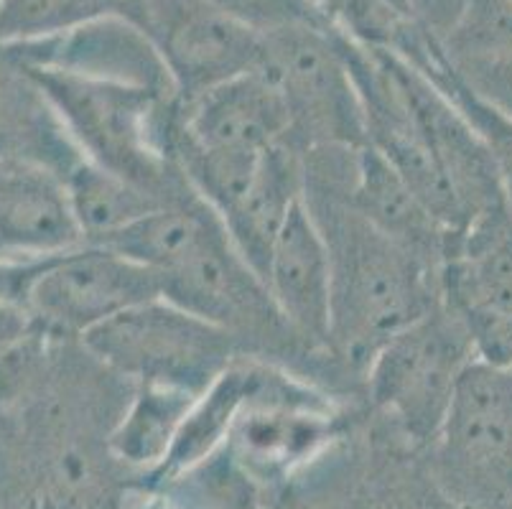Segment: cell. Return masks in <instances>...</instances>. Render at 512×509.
<instances>
[{
  "instance_id": "30bf717a",
  "label": "cell",
  "mask_w": 512,
  "mask_h": 509,
  "mask_svg": "<svg viewBox=\"0 0 512 509\" xmlns=\"http://www.w3.org/2000/svg\"><path fill=\"white\" fill-rule=\"evenodd\" d=\"M263 283L293 334L314 352L337 357L332 352V265L304 199L283 224Z\"/></svg>"
},
{
  "instance_id": "9c48e42d",
  "label": "cell",
  "mask_w": 512,
  "mask_h": 509,
  "mask_svg": "<svg viewBox=\"0 0 512 509\" xmlns=\"http://www.w3.org/2000/svg\"><path fill=\"white\" fill-rule=\"evenodd\" d=\"M16 54L31 67L176 95L151 36L128 18H102L69 34L29 41Z\"/></svg>"
},
{
  "instance_id": "8fae6325",
  "label": "cell",
  "mask_w": 512,
  "mask_h": 509,
  "mask_svg": "<svg viewBox=\"0 0 512 509\" xmlns=\"http://www.w3.org/2000/svg\"><path fill=\"white\" fill-rule=\"evenodd\" d=\"M441 298L469 326L512 319V209H484L451 237L441 265Z\"/></svg>"
},
{
  "instance_id": "d4e9b609",
  "label": "cell",
  "mask_w": 512,
  "mask_h": 509,
  "mask_svg": "<svg viewBox=\"0 0 512 509\" xmlns=\"http://www.w3.org/2000/svg\"><path fill=\"white\" fill-rule=\"evenodd\" d=\"M510 509H512V507H510Z\"/></svg>"
},
{
  "instance_id": "ffe728a7",
  "label": "cell",
  "mask_w": 512,
  "mask_h": 509,
  "mask_svg": "<svg viewBox=\"0 0 512 509\" xmlns=\"http://www.w3.org/2000/svg\"><path fill=\"white\" fill-rule=\"evenodd\" d=\"M143 3L146 0H3L0 34L41 41L102 18H128L141 26Z\"/></svg>"
},
{
  "instance_id": "8992f818",
  "label": "cell",
  "mask_w": 512,
  "mask_h": 509,
  "mask_svg": "<svg viewBox=\"0 0 512 509\" xmlns=\"http://www.w3.org/2000/svg\"><path fill=\"white\" fill-rule=\"evenodd\" d=\"M428 469L464 509L512 507V372L474 359L456 385Z\"/></svg>"
},
{
  "instance_id": "e0dca14e",
  "label": "cell",
  "mask_w": 512,
  "mask_h": 509,
  "mask_svg": "<svg viewBox=\"0 0 512 509\" xmlns=\"http://www.w3.org/2000/svg\"><path fill=\"white\" fill-rule=\"evenodd\" d=\"M265 362L253 357H240L222 372L207 390L194 400L186 413L184 426L171 446L169 456L156 471V482H179L181 476L192 474L207 464L222 446H227L235 428L237 415L242 413L253 395Z\"/></svg>"
},
{
  "instance_id": "52a82bcc",
  "label": "cell",
  "mask_w": 512,
  "mask_h": 509,
  "mask_svg": "<svg viewBox=\"0 0 512 509\" xmlns=\"http://www.w3.org/2000/svg\"><path fill=\"white\" fill-rule=\"evenodd\" d=\"M161 296L158 275L102 245L36 258L26 308L41 329L82 339L87 331Z\"/></svg>"
},
{
  "instance_id": "ac0fdd59",
  "label": "cell",
  "mask_w": 512,
  "mask_h": 509,
  "mask_svg": "<svg viewBox=\"0 0 512 509\" xmlns=\"http://www.w3.org/2000/svg\"><path fill=\"white\" fill-rule=\"evenodd\" d=\"M199 395L161 385H133L107 433V448L128 469L153 471L164 464Z\"/></svg>"
},
{
  "instance_id": "5b68a950",
  "label": "cell",
  "mask_w": 512,
  "mask_h": 509,
  "mask_svg": "<svg viewBox=\"0 0 512 509\" xmlns=\"http://www.w3.org/2000/svg\"><path fill=\"white\" fill-rule=\"evenodd\" d=\"M77 342L128 385L176 387L192 395H202L245 357L227 331L161 296L95 326Z\"/></svg>"
},
{
  "instance_id": "7a4b0ae2",
  "label": "cell",
  "mask_w": 512,
  "mask_h": 509,
  "mask_svg": "<svg viewBox=\"0 0 512 509\" xmlns=\"http://www.w3.org/2000/svg\"><path fill=\"white\" fill-rule=\"evenodd\" d=\"M29 69L85 161L166 202L194 194L174 158L179 97L31 64Z\"/></svg>"
},
{
  "instance_id": "4fadbf2b",
  "label": "cell",
  "mask_w": 512,
  "mask_h": 509,
  "mask_svg": "<svg viewBox=\"0 0 512 509\" xmlns=\"http://www.w3.org/2000/svg\"><path fill=\"white\" fill-rule=\"evenodd\" d=\"M181 133L199 148L265 153L291 146V118L273 84L248 72L181 102Z\"/></svg>"
},
{
  "instance_id": "7c38bea8",
  "label": "cell",
  "mask_w": 512,
  "mask_h": 509,
  "mask_svg": "<svg viewBox=\"0 0 512 509\" xmlns=\"http://www.w3.org/2000/svg\"><path fill=\"white\" fill-rule=\"evenodd\" d=\"M85 245L67 179L26 158H0V252L41 258Z\"/></svg>"
},
{
  "instance_id": "ba28073f",
  "label": "cell",
  "mask_w": 512,
  "mask_h": 509,
  "mask_svg": "<svg viewBox=\"0 0 512 509\" xmlns=\"http://www.w3.org/2000/svg\"><path fill=\"white\" fill-rule=\"evenodd\" d=\"M141 28L164 59L181 102L253 72L258 62L260 36L214 0H146Z\"/></svg>"
},
{
  "instance_id": "2e32d148",
  "label": "cell",
  "mask_w": 512,
  "mask_h": 509,
  "mask_svg": "<svg viewBox=\"0 0 512 509\" xmlns=\"http://www.w3.org/2000/svg\"><path fill=\"white\" fill-rule=\"evenodd\" d=\"M304 194V163L293 146H278L265 153L253 184L240 202L222 214L227 235L242 260L263 278L271 250L283 224Z\"/></svg>"
},
{
  "instance_id": "d6986e66",
  "label": "cell",
  "mask_w": 512,
  "mask_h": 509,
  "mask_svg": "<svg viewBox=\"0 0 512 509\" xmlns=\"http://www.w3.org/2000/svg\"><path fill=\"white\" fill-rule=\"evenodd\" d=\"M72 209L85 245H105L110 237L128 230L151 212L161 209L166 199L133 184L118 174L90 161H82L67 176Z\"/></svg>"
},
{
  "instance_id": "7402d4cb",
  "label": "cell",
  "mask_w": 512,
  "mask_h": 509,
  "mask_svg": "<svg viewBox=\"0 0 512 509\" xmlns=\"http://www.w3.org/2000/svg\"><path fill=\"white\" fill-rule=\"evenodd\" d=\"M255 36H268L288 28L334 26L329 13L316 0H214Z\"/></svg>"
},
{
  "instance_id": "44dd1931",
  "label": "cell",
  "mask_w": 512,
  "mask_h": 509,
  "mask_svg": "<svg viewBox=\"0 0 512 509\" xmlns=\"http://www.w3.org/2000/svg\"><path fill=\"white\" fill-rule=\"evenodd\" d=\"M421 72L426 74V77L434 79L441 90L459 105V110L467 115L469 123L479 130L484 143L490 146L492 158H495L497 163V174H500L502 181V191H505V199L512 209V120H507L505 115L492 110L490 105H484V102L477 100L464 84L456 82L454 74L446 69L441 54L434 56Z\"/></svg>"
},
{
  "instance_id": "6da1fadb",
  "label": "cell",
  "mask_w": 512,
  "mask_h": 509,
  "mask_svg": "<svg viewBox=\"0 0 512 509\" xmlns=\"http://www.w3.org/2000/svg\"><path fill=\"white\" fill-rule=\"evenodd\" d=\"M332 265V352L365 385L390 336L441 301V268L367 222L342 191L304 186Z\"/></svg>"
},
{
  "instance_id": "9a60e30c",
  "label": "cell",
  "mask_w": 512,
  "mask_h": 509,
  "mask_svg": "<svg viewBox=\"0 0 512 509\" xmlns=\"http://www.w3.org/2000/svg\"><path fill=\"white\" fill-rule=\"evenodd\" d=\"M0 158H26L67 179L85 161L21 56H0Z\"/></svg>"
},
{
  "instance_id": "3957f363",
  "label": "cell",
  "mask_w": 512,
  "mask_h": 509,
  "mask_svg": "<svg viewBox=\"0 0 512 509\" xmlns=\"http://www.w3.org/2000/svg\"><path fill=\"white\" fill-rule=\"evenodd\" d=\"M474 359L467 324L441 298L421 319L390 336L370 359L367 410L413 448L426 451Z\"/></svg>"
},
{
  "instance_id": "cb8c5ba5",
  "label": "cell",
  "mask_w": 512,
  "mask_h": 509,
  "mask_svg": "<svg viewBox=\"0 0 512 509\" xmlns=\"http://www.w3.org/2000/svg\"><path fill=\"white\" fill-rule=\"evenodd\" d=\"M0 258H8V255H3V252H0Z\"/></svg>"
},
{
  "instance_id": "5bb4252c",
  "label": "cell",
  "mask_w": 512,
  "mask_h": 509,
  "mask_svg": "<svg viewBox=\"0 0 512 509\" xmlns=\"http://www.w3.org/2000/svg\"><path fill=\"white\" fill-rule=\"evenodd\" d=\"M342 194L390 240L408 247L431 265H444L446 250L456 232L446 230L406 179L375 148H360L355 179L349 184V191Z\"/></svg>"
},
{
  "instance_id": "603a6c76",
  "label": "cell",
  "mask_w": 512,
  "mask_h": 509,
  "mask_svg": "<svg viewBox=\"0 0 512 509\" xmlns=\"http://www.w3.org/2000/svg\"><path fill=\"white\" fill-rule=\"evenodd\" d=\"M41 331L39 321L29 314V308L21 303L0 301V349H8L13 344H21L23 339Z\"/></svg>"
},
{
  "instance_id": "277c9868",
  "label": "cell",
  "mask_w": 512,
  "mask_h": 509,
  "mask_svg": "<svg viewBox=\"0 0 512 509\" xmlns=\"http://www.w3.org/2000/svg\"><path fill=\"white\" fill-rule=\"evenodd\" d=\"M253 72L281 95L291 118V146L301 156L324 146H367L365 105L337 26L260 36Z\"/></svg>"
}]
</instances>
